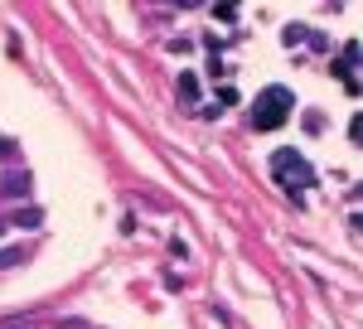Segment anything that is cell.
<instances>
[{
    "label": "cell",
    "instance_id": "cell-10",
    "mask_svg": "<svg viewBox=\"0 0 363 329\" xmlns=\"http://www.w3.org/2000/svg\"><path fill=\"white\" fill-rule=\"evenodd\" d=\"M0 233H5V223H0Z\"/></svg>",
    "mask_w": 363,
    "mask_h": 329
},
{
    "label": "cell",
    "instance_id": "cell-3",
    "mask_svg": "<svg viewBox=\"0 0 363 329\" xmlns=\"http://www.w3.org/2000/svg\"><path fill=\"white\" fill-rule=\"evenodd\" d=\"M179 97H184V102H199V78L194 73H179Z\"/></svg>",
    "mask_w": 363,
    "mask_h": 329
},
{
    "label": "cell",
    "instance_id": "cell-5",
    "mask_svg": "<svg viewBox=\"0 0 363 329\" xmlns=\"http://www.w3.org/2000/svg\"><path fill=\"white\" fill-rule=\"evenodd\" d=\"M39 223H44L39 208H20V213H15V228H39Z\"/></svg>",
    "mask_w": 363,
    "mask_h": 329
},
{
    "label": "cell",
    "instance_id": "cell-9",
    "mask_svg": "<svg viewBox=\"0 0 363 329\" xmlns=\"http://www.w3.org/2000/svg\"><path fill=\"white\" fill-rule=\"evenodd\" d=\"M5 155H15V140H0V160H5Z\"/></svg>",
    "mask_w": 363,
    "mask_h": 329
},
{
    "label": "cell",
    "instance_id": "cell-2",
    "mask_svg": "<svg viewBox=\"0 0 363 329\" xmlns=\"http://www.w3.org/2000/svg\"><path fill=\"white\" fill-rule=\"evenodd\" d=\"M291 107H296V92L291 87H267L257 97V107H252V126L257 131H277V126H286Z\"/></svg>",
    "mask_w": 363,
    "mask_h": 329
},
{
    "label": "cell",
    "instance_id": "cell-6",
    "mask_svg": "<svg viewBox=\"0 0 363 329\" xmlns=\"http://www.w3.org/2000/svg\"><path fill=\"white\" fill-rule=\"evenodd\" d=\"M25 257H20V247H0V272H10V267H20Z\"/></svg>",
    "mask_w": 363,
    "mask_h": 329
},
{
    "label": "cell",
    "instance_id": "cell-1",
    "mask_svg": "<svg viewBox=\"0 0 363 329\" xmlns=\"http://www.w3.org/2000/svg\"><path fill=\"white\" fill-rule=\"evenodd\" d=\"M272 174H277V184H286V194H291L296 203H306V184H315V169L306 164V155L277 150V155H272Z\"/></svg>",
    "mask_w": 363,
    "mask_h": 329
},
{
    "label": "cell",
    "instance_id": "cell-4",
    "mask_svg": "<svg viewBox=\"0 0 363 329\" xmlns=\"http://www.w3.org/2000/svg\"><path fill=\"white\" fill-rule=\"evenodd\" d=\"M5 194H10V199H25L29 194V174H10V179H5Z\"/></svg>",
    "mask_w": 363,
    "mask_h": 329
},
{
    "label": "cell",
    "instance_id": "cell-7",
    "mask_svg": "<svg viewBox=\"0 0 363 329\" xmlns=\"http://www.w3.org/2000/svg\"><path fill=\"white\" fill-rule=\"evenodd\" d=\"M301 39H310L306 25H291V29H286V44H301Z\"/></svg>",
    "mask_w": 363,
    "mask_h": 329
},
{
    "label": "cell",
    "instance_id": "cell-8",
    "mask_svg": "<svg viewBox=\"0 0 363 329\" xmlns=\"http://www.w3.org/2000/svg\"><path fill=\"white\" fill-rule=\"evenodd\" d=\"M218 102H223V107H238V87H223V92H218ZM218 107V111H223Z\"/></svg>",
    "mask_w": 363,
    "mask_h": 329
}]
</instances>
